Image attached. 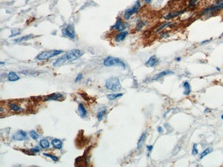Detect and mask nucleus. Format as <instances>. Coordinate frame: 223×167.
<instances>
[{"mask_svg": "<svg viewBox=\"0 0 223 167\" xmlns=\"http://www.w3.org/2000/svg\"><path fill=\"white\" fill-rule=\"evenodd\" d=\"M61 53H63L62 50H50V51H46V52H42L35 58L36 60L38 61H44L51 59L52 58L58 56Z\"/></svg>", "mask_w": 223, "mask_h": 167, "instance_id": "nucleus-1", "label": "nucleus"}, {"mask_svg": "<svg viewBox=\"0 0 223 167\" xmlns=\"http://www.w3.org/2000/svg\"><path fill=\"white\" fill-rule=\"evenodd\" d=\"M105 87L109 91H118L121 89V84L118 78L117 77H112L106 79L105 82Z\"/></svg>", "mask_w": 223, "mask_h": 167, "instance_id": "nucleus-2", "label": "nucleus"}, {"mask_svg": "<svg viewBox=\"0 0 223 167\" xmlns=\"http://www.w3.org/2000/svg\"><path fill=\"white\" fill-rule=\"evenodd\" d=\"M103 64L106 67H112V66H120L123 69H126V64L120 59L118 58H115V57L108 56L104 59Z\"/></svg>", "mask_w": 223, "mask_h": 167, "instance_id": "nucleus-3", "label": "nucleus"}, {"mask_svg": "<svg viewBox=\"0 0 223 167\" xmlns=\"http://www.w3.org/2000/svg\"><path fill=\"white\" fill-rule=\"evenodd\" d=\"M65 54L68 62H73V61H76L79 58H80L81 56L84 54V52L79 49H72V50H70L67 52H65Z\"/></svg>", "mask_w": 223, "mask_h": 167, "instance_id": "nucleus-4", "label": "nucleus"}, {"mask_svg": "<svg viewBox=\"0 0 223 167\" xmlns=\"http://www.w3.org/2000/svg\"><path fill=\"white\" fill-rule=\"evenodd\" d=\"M140 6H141L140 1V0H137V1L135 2L134 5L132 6V7L126 9V11H125V12H124V18H125V20H126V21H127V20H129L132 15L136 14L137 12L139 11V10L140 9Z\"/></svg>", "mask_w": 223, "mask_h": 167, "instance_id": "nucleus-5", "label": "nucleus"}, {"mask_svg": "<svg viewBox=\"0 0 223 167\" xmlns=\"http://www.w3.org/2000/svg\"><path fill=\"white\" fill-rule=\"evenodd\" d=\"M62 36L66 37L70 39H74L76 38V32H75V28L73 24H69L62 29Z\"/></svg>", "mask_w": 223, "mask_h": 167, "instance_id": "nucleus-6", "label": "nucleus"}, {"mask_svg": "<svg viewBox=\"0 0 223 167\" xmlns=\"http://www.w3.org/2000/svg\"><path fill=\"white\" fill-rule=\"evenodd\" d=\"M220 10H223V0H218L215 3L214 5H212L210 7H207L201 12V15H206L208 13H212V12L219 11Z\"/></svg>", "mask_w": 223, "mask_h": 167, "instance_id": "nucleus-7", "label": "nucleus"}, {"mask_svg": "<svg viewBox=\"0 0 223 167\" xmlns=\"http://www.w3.org/2000/svg\"><path fill=\"white\" fill-rule=\"evenodd\" d=\"M128 26H129V24H128L127 22H125L120 18H118L117 19V21H116V23L111 27V29L115 30H117V31L120 32V31H124V30H126V29H127L128 28Z\"/></svg>", "mask_w": 223, "mask_h": 167, "instance_id": "nucleus-8", "label": "nucleus"}, {"mask_svg": "<svg viewBox=\"0 0 223 167\" xmlns=\"http://www.w3.org/2000/svg\"><path fill=\"white\" fill-rule=\"evenodd\" d=\"M27 132H25L23 130H19L12 135V140H14V141H24V140L27 139Z\"/></svg>", "mask_w": 223, "mask_h": 167, "instance_id": "nucleus-9", "label": "nucleus"}, {"mask_svg": "<svg viewBox=\"0 0 223 167\" xmlns=\"http://www.w3.org/2000/svg\"><path fill=\"white\" fill-rule=\"evenodd\" d=\"M7 105L8 107H9L10 111H12V112L18 113V112H22V111H24L23 108L20 106L18 104L15 103V102H9V103L7 104Z\"/></svg>", "mask_w": 223, "mask_h": 167, "instance_id": "nucleus-10", "label": "nucleus"}, {"mask_svg": "<svg viewBox=\"0 0 223 167\" xmlns=\"http://www.w3.org/2000/svg\"><path fill=\"white\" fill-rule=\"evenodd\" d=\"M63 95L61 93H53V94L48 95L44 97V101H58L63 98Z\"/></svg>", "mask_w": 223, "mask_h": 167, "instance_id": "nucleus-11", "label": "nucleus"}, {"mask_svg": "<svg viewBox=\"0 0 223 167\" xmlns=\"http://www.w3.org/2000/svg\"><path fill=\"white\" fill-rule=\"evenodd\" d=\"M173 74H174V72H173V71H171V70H165V71H163V72H159V74H157L156 76L153 77V78H152V80H153V81L159 80L160 78H164V77H166V76H168V75H173Z\"/></svg>", "mask_w": 223, "mask_h": 167, "instance_id": "nucleus-12", "label": "nucleus"}, {"mask_svg": "<svg viewBox=\"0 0 223 167\" xmlns=\"http://www.w3.org/2000/svg\"><path fill=\"white\" fill-rule=\"evenodd\" d=\"M128 35V31L127 30H124V31H120L114 37V41L116 43H120V42H123L126 38Z\"/></svg>", "mask_w": 223, "mask_h": 167, "instance_id": "nucleus-13", "label": "nucleus"}, {"mask_svg": "<svg viewBox=\"0 0 223 167\" xmlns=\"http://www.w3.org/2000/svg\"><path fill=\"white\" fill-rule=\"evenodd\" d=\"M78 113L80 116L81 119H85L87 117V110L83 104H79L78 105Z\"/></svg>", "mask_w": 223, "mask_h": 167, "instance_id": "nucleus-14", "label": "nucleus"}, {"mask_svg": "<svg viewBox=\"0 0 223 167\" xmlns=\"http://www.w3.org/2000/svg\"><path fill=\"white\" fill-rule=\"evenodd\" d=\"M159 61V58L153 55V56H151L150 58H149V59L146 62V65L148 67H154L155 65L158 64Z\"/></svg>", "mask_w": 223, "mask_h": 167, "instance_id": "nucleus-15", "label": "nucleus"}, {"mask_svg": "<svg viewBox=\"0 0 223 167\" xmlns=\"http://www.w3.org/2000/svg\"><path fill=\"white\" fill-rule=\"evenodd\" d=\"M51 143L52 147L56 150H61L63 148V141L59 138H53Z\"/></svg>", "mask_w": 223, "mask_h": 167, "instance_id": "nucleus-16", "label": "nucleus"}, {"mask_svg": "<svg viewBox=\"0 0 223 167\" xmlns=\"http://www.w3.org/2000/svg\"><path fill=\"white\" fill-rule=\"evenodd\" d=\"M65 62H67V59H66V57H65V54H64L63 56H61V57H59V58H57V59L53 62L52 65H53V67H58V66L62 65V64H65Z\"/></svg>", "mask_w": 223, "mask_h": 167, "instance_id": "nucleus-17", "label": "nucleus"}, {"mask_svg": "<svg viewBox=\"0 0 223 167\" xmlns=\"http://www.w3.org/2000/svg\"><path fill=\"white\" fill-rule=\"evenodd\" d=\"M106 113V106H101L99 108V110H98L97 111V119H98V121H101L102 119H103V118L105 117Z\"/></svg>", "mask_w": 223, "mask_h": 167, "instance_id": "nucleus-18", "label": "nucleus"}, {"mask_svg": "<svg viewBox=\"0 0 223 167\" xmlns=\"http://www.w3.org/2000/svg\"><path fill=\"white\" fill-rule=\"evenodd\" d=\"M7 79L10 82H16V81L19 80L20 77L15 72H10L7 74Z\"/></svg>", "mask_w": 223, "mask_h": 167, "instance_id": "nucleus-19", "label": "nucleus"}, {"mask_svg": "<svg viewBox=\"0 0 223 167\" xmlns=\"http://www.w3.org/2000/svg\"><path fill=\"white\" fill-rule=\"evenodd\" d=\"M51 144H52V143L48 138H42L39 141V145L42 149H49L51 147Z\"/></svg>", "mask_w": 223, "mask_h": 167, "instance_id": "nucleus-20", "label": "nucleus"}, {"mask_svg": "<svg viewBox=\"0 0 223 167\" xmlns=\"http://www.w3.org/2000/svg\"><path fill=\"white\" fill-rule=\"evenodd\" d=\"M185 11H186L185 10H183V11H175V12H171V13H169V14H167V15H166V16H165V19H167V20H170V19H172V18H174L178 17V16H180V15H181V14L184 13V12H185Z\"/></svg>", "mask_w": 223, "mask_h": 167, "instance_id": "nucleus-21", "label": "nucleus"}, {"mask_svg": "<svg viewBox=\"0 0 223 167\" xmlns=\"http://www.w3.org/2000/svg\"><path fill=\"white\" fill-rule=\"evenodd\" d=\"M146 136H147L146 131H144L142 134H141V136L140 137V139H139V141H138V144H137V149H140L141 148V146L143 145V144H144L145 141H146Z\"/></svg>", "mask_w": 223, "mask_h": 167, "instance_id": "nucleus-22", "label": "nucleus"}, {"mask_svg": "<svg viewBox=\"0 0 223 167\" xmlns=\"http://www.w3.org/2000/svg\"><path fill=\"white\" fill-rule=\"evenodd\" d=\"M182 86H183L184 88V95L186 96H188L191 93V85H190V84L188 81H185V82H183V84H182Z\"/></svg>", "mask_w": 223, "mask_h": 167, "instance_id": "nucleus-23", "label": "nucleus"}, {"mask_svg": "<svg viewBox=\"0 0 223 167\" xmlns=\"http://www.w3.org/2000/svg\"><path fill=\"white\" fill-rule=\"evenodd\" d=\"M122 96H123V93H111V94H108L106 96V97H107L108 100L113 101L118 98V97H121Z\"/></svg>", "mask_w": 223, "mask_h": 167, "instance_id": "nucleus-24", "label": "nucleus"}, {"mask_svg": "<svg viewBox=\"0 0 223 167\" xmlns=\"http://www.w3.org/2000/svg\"><path fill=\"white\" fill-rule=\"evenodd\" d=\"M213 152V148L212 147H208L206 148V149H205L202 152V153H200V158H199V160H201L203 158H205L206 156H207L209 153H211V152Z\"/></svg>", "mask_w": 223, "mask_h": 167, "instance_id": "nucleus-25", "label": "nucleus"}, {"mask_svg": "<svg viewBox=\"0 0 223 167\" xmlns=\"http://www.w3.org/2000/svg\"><path fill=\"white\" fill-rule=\"evenodd\" d=\"M34 36L33 35H26L24 37H22V38H17V39H14L13 42L15 43H19V42H23V41H26V40H29V39H32V38H33Z\"/></svg>", "mask_w": 223, "mask_h": 167, "instance_id": "nucleus-26", "label": "nucleus"}, {"mask_svg": "<svg viewBox=\"0 0 223 167\" xmlns=\"http://www.w3.org/2000/svg\"><path fill=\"white\" fill-rule=\"evenodd\" d=\"M43 155L44 156H46V157H47V158H50L52 160H53V161L54 162H58V157H57V156H55V155H53V154H50V153H47V152H44V153H43Z\"/></svg>", "mask_w": 223, "mask_h": 167, "instance_id": "nucleus-27", "label": "nucleus"}, {"mask_svg": "<svg viewBox=\"0 0 223 167\" xmlns=\"http://www.w3.org/2000/svg\"><path fill=\"white\" fill-rule=\"evenodd\" d=\"M29 136L32 138L33 140H38V138H39V135L38 134V132L34 130H32V131H29Z\"/></svg>", "mask_w": 223, "mask_h": 167, "instance_id": "nucleus-28", "label": "nucleus"}, {"mask_svg": "<svg viewBox=\"0 0 223 167\" xmlns=\"http://www.w3.org/2000/svg\"><path fill=\"white\" fill-rule=\"evenodd\" d=\"M170 25H171V22H166V23L162 24L160 26H159V27L157 28V29H156V31H157V32L160 31V30H164L166 27H168V26H170Z\"/></svg>", "mask_w": 223, "mask_h": 167, "instance_id": "nucleus-29", "label": "nucleus"}, {"mask_svg": "<svg viewBox=\"0 0 223 167\" xmlns=\"http://www.w3.org/2000/svg\"><path fill=\"white\" fill-rule=\"evenodd\" d=\"M41 149H42V148L40 147V145H36V146H34V147L31 148V149H30V152H32V153H33V154H35V153H39L40 151H41Z\"/></svg>", "mask_w": 223, "mask_h": 167, "instance_id": "nucleus-30", "label": "nucleus"}, {"mask_svg": "<svg viewBox=\"0 0 223 167\" xmlns=\"http://www.w3.org/2000/svg\"><path fill=\"white\" fill-rule=\"evenodd\" d=\"M146 24H147V23H146V21H143V20H140V21H139L138 23H137V26H136L137 30H141L143 27H144L145 25H146Z\"/></svg>", "mask_w": 223, "mask_h": 167, "instance_id": "nucleus-31", "label": "nucleus"}, {"mask_svg": "<svg viewBox=\"0 0 223 167\" xmlns=\"http://www.w3.org/2000/svg\"><path fill=\"white\" fill-rule=\"evenodd\" d=\"M20 73H21V74H24V75H32V76L38 74V72H34V71H28V70L22 71V72H20Z\"/></svg>", "mask_w": 223, "mask_h": 167, "instance_id": "nucleus-32", "label": "nucleus"}, {"mask_svg": "<svg viewBox=\"0 0 223 167\" xmlns=\"http://www.w3.org/2000/svg\"><path fill=\"white\" fill-rule=\"evenodd\" d=\"M192 154H193V155H197V154H199V151H198V149H197V144H194L193 145Z\"/></svg>", "mask_w": 223, "mask_h": 167, "instance_id": "nucleus-33", "label": "nucleus"}, {"mask_svg": "<svg viewBox=\"0 0 223 167\" xmlns=\"http://www.w3.org/2000/svg\"><path fill=\"white\" fill-rule=\"evenodd\" d=\"M82 78H83V73H79V74L77 75L75 80H74L75 83H78V82H79V81H81V80H82Z\"/></svg>", "mask_w": 223, "mask_h": 167, "instance_id": "nucleus-34", "label": "nucleus"}, {"mask_svg": "<svg viewBox=\"0 0 223 167\" xmlns=\"http://www.w3.org/2000/svg\"><path fill=\"white\" fill-rule=\"evenodd\" d=\"M20 30H18L17 31H16V30H11V35L10 36V38H13V37H16V36H18V35H19L20 34Z\"/></svg>", "mask_w": 223, "mask_h": 167, "instance_id": "nucleus-35", "label": "nucleus"}, {"mask_svg": "<svg viewBox=\"0 0 223 167\" xmlns=\"http://www.w3.org/2000/svg\"><path fill=\"white\" fill-rule=\"evenodd\" d=\"M198 0H189V4H188V6L189 7H192V6H194L197 4Z\"/></svg>", "mask_w": 223, "mask_h": 167, "instance_id": "nucleus-36", "label": "nucleus"}, {"mask_svg": "<svg viewBox=\"0 0 223 167\" xmlns=\"http://www.w3.org/2000/svg\"><path fill=\"white\" fill-rule=\"evenodd\" d=\"M153 149V145H151V144H149V145H146V150L148 151L149 153H150V152H152Z\"/></svg>", "mask_w": 223, "mask_h": 167, "instance_id": "nucleus-37", "label": "nucleus"}, {"mask_svg": "<svg viewBox=\"0 0 223 167\" xmlns=\"http://www.w3.org/2000/svg\"><path fill=\"white\" fill-rule=\"evenodd\" d=\"M159 36H160V38H165V37H168V33L167 32H160V34H159Z\"/></svg>", "mask_w": 223, "mask_h": 167, "instance_id": "nucleus-38", "label": "nucleus"}, {"mask_svg": "<svg viewBox=\"0 0 223 167\" xmlns=\"http://www.w3.org/2000/svg\"><path fill=\"white\" fill-rule=\"evenodd\" d=\"M157 131H158L159 133H162V132H163V128L160 127V126H159V127L157 128Z\"/></svg>", "mask_w": 223, "mask_h": 167, "instance_id": "nucleus-39", "label": "nucleus"}, {"mask_svg": "<svg viewBox=\"0 0 223 167\" xmlns=\"http://www.w3.org/2000/svg\"><path fill=\"white\" fill-rule=\"evenodd\" d=\"M175 60H176L177 62H180V61H181V57H178V58H175Z\"/></svg>", "mask_w": 223, "mask_h": 167, "instance_id": "nucleus-40", "label": "nucleus"}, {"mask_svg": "<svg viewBox=\"0 0 223 167\" xmlns=\"http://www.w3.org/2000/svg\"><path fill=\"white\" fill-rule=\"evenodd\" d=\"M208 42H209V40H205V41L200 43V44H206V43H208Z\"/></svg>", "mask_w": 223, "mask_h": 167, "instance_id": "nucleus-41", "label": "nucleus"}, {"mask_svg": "<svg viewBox=\"0 0 223 167\" xmlns=\"http://www.w3.org/2000/svg\"><path fill=\"white\" fill-rule=\"evenodd\" d=\"M145 2H146V4H150L151 2H152V0H144Z\"/></svg>", "mask_w": 223, "mask_h": 167, "instance_id": "nucleus-42", "label": "nucleus"}, {"mask_svg": "<svg viewBox=\"0 0 223 167\" xmlns=\"http://www.w3.org/2000/svg\"><path fill=\"white\" fill-rule=\"evenodd\" d=\"M209 111H210V110H209V109H206V110H205V112H209Z\"/></svg>", "mask_w": 223, "mask_h": 167, "instance_id": "nucleus-43", "label": "nucleus"}, {"mask_svg": "<svg viewBox=\"0 0 223 167\" xmlns=\"http://www.w3.org/2000/svg\"><path fill=\"white\" fill-rule=\"evenodd\" d=\"M0 64H1V65H4V64H5V62H3V61H1V62H0Z\"/></svg>", "mask_w": 223, "mask_h": 167, "instance_id": "nucleus-44", "label": "nucleus"}, {"mask_svg": "<svg viewBox=\"0 0 223 167\" xmlns=\"http://www.w3.org/2000/svg\"><path fill=\"white\" fill-rule=\"evenodd\" d=\"M216 70H217V71H218V72H220V68H219V67H217V68H216Z\"/></svg>", "mask_w": 223, "mask_h": 167, "instance_id": "nucleus-45", "label": "nucleus"}, {"mask_svg": "<svg viewBox=\"0 0 223 167\" xmlns=\"http://www.w3.org/2000/svg\"><path fill=\"white\" fill-rule=\"evenodd\" d=\"M220 119H221L223 120V114H222V115H221V117H220Z\"/></svg>", "mask_w": 223, "mask_h": 167, "instance_id": "nucleus-46", "label": "nucleus"}, {"mask_svg": "<svg viewBox=\"0 0 223 167\" xmlns=\"http://www.w3.org/2000/svg\"><path fill=\"white\" fill-rule=\"evenodd\" d=\"M222 37H223V33L221 34V35H220V38H222Z\"/></svg>", "mask_w": 223, "mask_h": 167, "instance_id": "nucleus-47", "label": "nucleus"}]
</instances>
